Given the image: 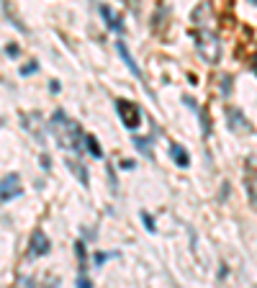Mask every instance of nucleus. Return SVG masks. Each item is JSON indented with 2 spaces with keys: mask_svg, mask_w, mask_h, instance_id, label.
Instances as JSON below:
<instances>
[{
  "mask_svg": "<svg viewBox=\"0 0 257 288\" xmlns=\"http://www.w3.org/2000/svg\"><path fill=\"white\" fill-rule=\"evenodd\" d=\"M142 221H144V227H147L149 234H155V232H157V227H155V221H152V216H149V214L142 211Z\"/></svg>",
  "mask_w": 257,
  "mask_h": 288,
  "instance_id": "obj_13",
  "label": "nucleus"
},
{
  "mask_svg": "<svg viewBox=\"0 0 257 288\" xmlns=\"http://www.w3.org/2000/svg\"><path fill=\"white\" fill-rule=\"evenodd\" d=\"M116 52H118V57L123 59V64H126V67H128V72H132V75H134L137 80H142V82H144V77H142V70H139V64L134 62L132 52H128V47H126L123 41H116Z\"/></svg>",
  "mask_w": 257,
  "mask_h": 288,
  "instance_id": "obj_5",
  "label": "nucleus"
},
{
  "mask_svg": "<svg viewBox=\"0 0 257 288\" xmlns=\"http://www.w3.org/2000/svg\"><path fill=\"white\" fill-rule=\"evenodd\" d=\"M134 147L142 152V154H147L149 160H152V149H149V139H142V137H134Z\"/></svg>",
  "mask_w": 257,
  "mask_h": 288,
  "instance_id": "obj_11",
  "label": "nucleus"
},
{
  "mask_svg": "<svg viewBox=\"0 0 257 288\" xmlns=\"http://www.w3.org/2000/svg\"><path fill=\"white\" fill-rule=\"evenodd\" d=\"M100 16L105 18V24H108V29H113V31L123 34V21H121V16H118V13H113L108 6H100Z\"/></svg>",
  "mask_w": 257,
  "mask_h": 288,
  "instance_id": "obj_7",
  "label": "nucleus"
},
{
  "mask_svg": "<svg viewBox=\"0 0 257 288\" xmlns=\"http://www.w3.org/2000/svg\"><path fill=\"white\" fill-rule=\"evenodd\" d=\"M121 167H126V170H132V167H134V162H132V160H123V162H121Z\"/></svg>",
  "mask_w": 257,
  "mask_h": 288,
  "instance_id": "obj_16",
  "label": "nucleus"
},
{
  "mask_svg": "<svg viewBox=\"0 0 257 288\" xmlns=\"http://www.w3.org/2000/svg\"><path fill=\"white\" fill-rule=\"evenodd\" d=\"M34 70H36V62H29V64H26V67H24V70H21V75H31Z\"/></svg>",
  "mask_w": 257,
  "mask_h": 288,
  "instance_id": "obj_14",
  "label": "nucleus"
},
{
  "mask_svg": "<svg viewBox=\"0 0 257 288\" xmlns=\"http://www.w3.org/2000/svg\"><path fill=\"white\" fill-rule=\"evenodd\" d=\"M85 147H88V152L95 160H103V149H100V144H98V139L93 134H85Z\"/></svg>",
  "mask_w": 257,
  "mask_h": 288,
  "instance_id": "obj_9",
  "label": "nucleus"
},
{
  "mask_svg": "<svg viewBox=\"0 0 257 288\" xmlns=\"http://www.w3.org/2000/svg\"><path fill=\"white\" fill-rule=\"evenodd\" d=\"M8 54H11V57H16V54H18V47H16V44H11V47H8Z\"/></svg>",
  "mask_w": 257,
  "mask_h": 288,
  "instance_id": "obj_15",
  "label": "nucleus"
},
{
  "mask_svg": "<svg viewBox=\"0 0 257 288\" xmlns=\"http://www.w3.org/2000/svg\"><path fill=\"white\" fill-rule=\"evenodd\" d=\"M49 126H52V131H54L59 147L72 149V152H77V154L82 152V147H85V142H82L85 134H82V129H80L75 121H70L67 116H64V111H54Z\"/></svg>",
  "mask_w": 257,
  "mask_h": 288,
  "instance_id": "obj_1",
  "label": "nucleus"
},
{
  "mask_svg": "<svg viewBox=\"0 0 257 288\" xmlns=\"http://www.w3.org/2000/svg\"><path fill=\"white\" fill-rule=\"evenodd\" d=\"M67 167L77 175V180L82 183V185H88V170L85 167H80V165H75V160H67Z\"/></svg>",
  "mask_w": 257,
  "mask_h": 288,
  "instance_id": "obj_10",
  "label": "nucleus"
},
{
  "mask_svg": "<svg viewBox=\"0 0 257 288\" xmlns=\"http://www.w3.org/2000/svg\"><path fill=\"white\" fill-rule=\"evenodd\" d=\"M196 36H198L196 44H198L201 57L206 62H211V64L219 62V39H216V34H213V29H201Z\"/></svg>",
  "mask_w": 257,
  "mask_h": 288,
  "instance_id": "obj_2",
  "label": "nucleus"
},
{
  "mask_svg": "<svg viewBox=\"0 0 257 288\" xmlns=\"http://www.w3.org/2000/svg\"><path fill=\"white\" fill-rule=\"evenodd\" d=\"M111 257H118V252H95V255H93L95 268H100V265H103L105 260H111Z\"/></svg>",
  "mask_w": 257,
  "mask_h": 288,
  "instance_id": "obj_12",
  "label": "nucleus"
},
{
  "mask_svg": "<svg viewBox=\"0 0 257 288\" xmlns=\"http://www.w3.org/2000/svg\"><path fill=\"white\" fill-rule=\"evenodd\" d=\"M170 154H173V160H175V165H178V167H188V165H190L188 152H185L180 144H173V147H170Z\"/></svg>",
  "mask_w": 257,
  "mask_h": 288,
  "instance_id": "obj_8",
  "label": "nucleus"
},
{
  "mask_svg": "<svg viewBox=\"0 0 257 288\" xmlns=\"http://www.w3.org/2000/svg\"><path fill=\"white\" fill-rule=\"evenodd\" d=\"M18 196H21V178L16 172H11L0 180V201H11V198H18Z\"/></svg>",
  "mask_w": 257,
  "mask_h": 288,
  "instance_id": "obj_4",
  "label": "nucleus"
},
{
  "mask_svg": "<svg viewBox=\"0 0 257 288\" xmlns=\"http://www.w3.org/2000/svg\"><path fill=\"white\" fill-rule=\"evenodd\" d=\"M49 252V239H47V234L44 232H34V237H31V247H29V255L31 257H41V255H47Z\"/></svg>",
  "mask_w": 257,
  "mask_h": 288,
  "instance_id": "obj_6",
  "label": "nucleus"
},
{
  "mask_svg": "<svg viewBox=\"0 0 257 288\" xmlns=\"http://www.w3.org/2000/svg\"><path fill=\"white\" fill-rule=\"evenodd\" d=\"M254 67H257V62H254Z\"/></svg>",
  "mask_w": 257,
  "mask_h": 288,
  "instance_id": "obj_17",
  "label": "nucleus"
},
{
  "mask_svg": "<svg viewBox=\"0 0 257 288\" xmlns=\"http://www.w3.org/2000/svg\"><path fill=\"white\" fill-rule=\"evenodd\" d=\"M116 111H118V116L121 121L126 124V129H137L142 124V116H139V108L132 103V101H116Z\"/></svg>",
  "mask_w": 257,
  "mask_h": 288,
  "instance_id": "obj_3",
  "label": "nucleus"
}]
</instances>
